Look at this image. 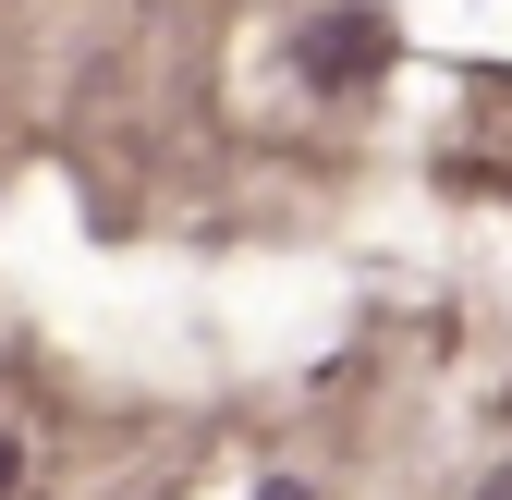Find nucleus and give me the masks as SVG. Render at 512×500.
I'll return each instance as SVG.
<instances>
[{
    "mask_svg": "<svg viewBox=\"0 0 512 500\" xmlns=\"http://www.w3.org/2000/svg\"><path fill=\"white\" fill-rule=\"evenodd\" d=\"M378 49H391V25H378V13H317L305 74H317V86H354V74H378Z\"/></svg>",
    "mask_w": 512,
    "mask_h": 500,
    "instance_id": "nucleus-1",
    "label": "nucleus"
},
{
    "mask_svg": "<svg viewBox=\"0 0 512 500\" xmlns=\"http://www.w3.org/2000/svg\"><path fill=\"white\" fill-rule=\"evenodd\" d=\"M256 500H317V488H305V476H269V488H256Z\"/></svg>",
    "mask_w": 512,
    "mask_h": 500,
    "instance_id": "nucleus-2",
    "label": "nucleus"
},
{
    "mask_svg": "<svg viewBox=\"0 0 512 500\" xmlns=\"http://www.w3.org/2000/svg\"><path fill=\"white\" fill-rule=\"evenodd\" d=\"M476 500H512V464H500V476H488V488H476Z\"/></svg>",
    "mask_w": 512,
    "mask_h": 500,
    "instance_id": "nucleus-3",
    "label": "nucleus"
},
{
    "mask_svg": "<svg viewBox=\"0 0 512 500\" xmlns=\"http://www.w3.org/2000/svg\"><path fill=\"white\" fill-rule=\"evenodd\" d=\"M0 488H13V440H0Z\"/></svg>",
    "mask_w": 512,
    "mask_h": 500,
    "instance_id": "nucleus-4",
    "label": "nucleus"
}]
</instances>
